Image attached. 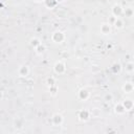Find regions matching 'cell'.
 Instances as JSON below:
<instances>
[{
  "label": "cell",
  "mask_w": 134,
  "mask_h": 134,
  "mask_svg": "<svg viewBox=\"0 0 134 134\" xmlns=\"http://www.w3.org/2000/svg\"><path fill=\"white\" fill-rule=\"evenodd\" d=\"M65 40V34L62 30H54L51 34V41L55 44H61Z\"/></svg>",
  "instance_id": "6da1fadb"
},
{
  "label": "cell",
  "mask_w": 134,
  "mask_h": 134,
  "mask_svg": "<svg viewBox=\"0 0 134 134\" xmlns=\"http://www.w3.org/2000/svg\"><path fill=\"white\" fill-rule=\"evenodd\" d=\"M53 71L55 74H64L66 72V64L63 61H57L53 65Z\"/></svg>",
  "instance_id": "7a4b0ae2"
},
{
  "label": "cell",
  "mask_w": 134,
  "mask_h": 134,
  "mask_svg": "<svg viewBox=\"0 0 134 134\" xmlns=\"http://www.w3.org/2000/svg\"><path fill=\"white\" fill-rule=\"evenodd\" d=\"M111 14L114 18H120L124 15V7L119 3H115L111 8Z\"/></svg>",
  "instance_id": "3957f363"
},
{
  "label": "cell",
  "mask_w": 134,
  "mask_h": 134,
  "mask_svg": "<svg viewBox=\"0 0 134 134\" xmlns=\"http://www.w3.org/2000/svg\"><path fill=\"white\" fill-rule=\"evenodd\" d=\"M91 117V113H90V110H87V109H82L77 112V118L80 121H83V122H86L90 119Z\"/></svg>",
  "instance_id": "277c9868"
},
{
  "label": "cell",
  "mask_w": 134,
  "mask_h": 134,
  "mask_svg": "<svg viewBox=\"0 0 134 134\" xmlns=\"http://www.w3.org/2000/svg\"><path fill=\"white\" fill-rule=\"evenodd\" d=\"M63 122H64V117H63L62 114H60V113L52 114V116H51V124L53 126L59 127V126H62Z\"/></svg>",
  "instance_id": "5b68a950"
},
{
  "label": "cell",
  "mask_w": 134,
  "mask_h": 134,
  "mask_svg": "<svg viewBox=\"0 0 134 134\" xmlns=\"http://www.w3.org/2000/svg\"><path fill=\"white\" fill-rule=\"evenodd\" d=\"M77 98L82 102H86L90 98V92L86 88H81L77 91Z\"/></svg>",
  "instance_id": "8992f818"
},
{
  "label": "cell",
  "mask_w": 134,
  "mask_h": 134,
  "mask_svg": "<svg viewBox=\"0 0 134 134\" xmlns=\"http://www.w3.org/2000/svg\"><path fill=\"white\" fill-rule=\"evenodd\" d=\"M100 34L104 35V36H107V35H110L111 31H112V25L109 23V22H104L100 24Z\"/></svg>",
  "instance_id": "52a82bcc"
},
{
  "label": "cell",
  "mask_w": 134,
  "mask_h": 134,
  "mask_svg": "<svg viewBox=\"0 0 134 134\" xmlns=\"http://www.w3.org/2000/svg\"><path fill=\"white\" fill-rule=\"evenodd\" d=\"M29 72H30V70H29V67L27 65H21L18 68V75L20 77H27Z\"/></svg>",
  "instance_id": "ba28073f"
},
{
  "label": "cell",
  "mask_w": 134,
  "mask_h": 134,
  "mask_svg": "<svg viewBox=\"0 0 134 134\" xmlns=\"http://www.w3.org/2000/svg\"><path fill=\"white\" fill-rule=\"evenodd\" d=\"M121 89H122V91L125 93H128V94L129 93H132L133 90H134V84L132 82H126V83H124Z\"/></svg>",
  "instance_id": "9c48e42d"
},
{
  "label": "cell",
  "mask_w": 134,
  "mask_h": 134,
  "mask_svg": "<svg viewBox=\"0 0 134 134\" xmlns=\"http://www.w3.org/2000/svg\"><path fill=\"white\" fill-rule=\"evenodd\" d=\"M114 113L117 115H122L126 113V109H125L122 103H117L114 105Z\"/></svg>",
  "instance_id": "30bf717a"
},
{
  "label": "cell",
  "mask_w": 134,
  "mask_h": 134,
  "mask_svg": "<svg viewBox=\"0 0 134 134\" xmlns=\"http://www.w3.org/2000/svg\"><path fill=\"white\" fill-rule=\"evenodd\" d=\"M121 103H122V105H124L126 111H131V110L134 108V102H133L131 98H125Z\"/></svg>",
  "instance_id": "8fae6325"
},
{
  "label": "cell",
  "mask_w": 134,
  "mask_h": 134,
  "mask_svg": "<svg viewBox=\"0 0 134 134\" xmlns=\"http://www.w3.org/2000/svg\"><path fill=\"white\" fill-rule=\"evenodd\" d=\"M112 25L114 26L115 29H122L125 27V22H124V20L121 18H115Z\"/></svg>",
  "instance_id": "7c38bea8"
},
{
  "label": "cell",
  "mask_w": 134,
  "mask_h": 134,
  "mask_svg": "<svg viewBox=\"0 0 134 134\" xmlns=\"http://www.w3.org/2000/svg\"><path fill=\"white\" fill-rule=\"evenodd\" d=\"M43 4H44L45 7H47L48 9H52V8H54L59 3H58L57 0H44Z\"/></svg>",
  "instance_id": "4fadbf2b"
},
{
  "label": "cell",
  "mask_w": 134,
  "mask_h": 134,
  "mask_svg": "<svg viewBox=\"0 0 134 134\" xmlns=\"http://www.w3.org/2000/svg\"><path fill=\"white\" fill-rule=\"evenodd\" d=\"M124 16L127 18H132L134 16V8L132 6H127L124 8Z\"/></svg>",
  "instance_id": "5bb4252c"
},
{
  "label": "cell",
  "mask_w": 134,
  "mask_h": 134,
  "mask_svg": "<svg viewBox=\"0 0 134 134\" xmlns=\"http://www.w3.org/2000/svg\"><path fill=\"white\" fill-rule=\"evenodd\" d=\"M121 69H122V67H121V64L119 62H115L111 65V70L113 73H119L121 71Z\"/></svg>",
  "instance_id": "9a60e30c"
},
{
  "label": "cell",
  "mask_w": 134,
  "mask_h": 134,
  "mask_svg": "<svg viewBox=\"0 0 134 134\" xmlns=\"http://www.w3.org/2000/svg\"><path fill=\"white\" fill-rule=\"evenodd\" d=\"M42 42H41V40L39 39V38H37V37H34V38H31L30 40H29V45L35 49L36 47H38L40 44H41Z\"/></svg>",
  "instance_id": "2e32d148"
},
{
  "label": "cell",
  "mask_w": 134,
  "mask_h": 134,
  "mask_svg": "<svg viewBox=\"0 0 134 134\" xmlns=\"http://www.w3.org/2000/svg\"><path fill=\"white\" fill-rule=\"evenodd\" d=\"M125 70L128 73L134 72V62H131V61L130 62H127L126 65H125Z\"/></svg>",
  "instance_id": "e0dca14e"
},
{
  "label": "cell",
  "mask_w": 134,
  "mask_h": 134,
  "mask_svg": "<svg viewBox=\"0 0 134 134\" xmlns=\"http://www.w3.org/2000/svg\"><path fill=\"white\" fill-rule=\"evenodd\" d=\"M45 50H46V46H45L43 43H41L38 47L35 48V51H36L37 54H43V53L45 52Z\"/></svg>",
  "instance_id": "ac0fdd59"
},
{
  "label": "cell",
  "mask_w": 134,
  "mask_h": 134,
  "mask_svg": "<svg viewBox=\"0 0 134 134\" xmlns=\"http://www.w3.org/2000/svg\"><path fill=\"white\" fill-rule=\"evenodd\" d=\"M46 85H47L48 88H49V87H52V86H54V85H57V81H55V79H54L53 76H49V77H47V79H46Z\"/></svg>",
  "instance_id": "d6986e66"
},
{
  "label": "cell",
  "mask_w": 134,
  "mask_h": 134,
  "mask_svg": "<svg viewBox=\"0 0 134 134\" xmlns=\"http://www.w3.org/2000/svg\"><path fill=\"white\" fill-rule=\"evenodd\" d=\"M14 127L17 129V130H21L22 128H23V119H21V118H17V119H15V121H14Z\"/></svg>",
  "instance_id": "ffe728a7"
},
{
  "label": "cell",
  "mask_w": 134,
  "mask_h": 134,
  "mask_svg": "<svg viewBox=\"0 0 134 134\" xmlns=\"http://www.w3.org/2000/svg\"><path fill=\"white\" fill-rule=\"evenodd\" d=\"M90 113H91V116L92 117H98L100 115V109L98 108H93L92 110H90Z\"/></svg>",
  "instance_id": "44dd1931"
},
{
  "label": "cell",
  "mask_w": 134,
  "mask_h": 134,
  "mask_svg": "<svg viewBox=\"0 0 134 134\" xmlns=\"http://www.w3.org/2000/svg\"><path fill=\"white\" fill-rule=\"evenodd\" d=\"M48 89H49V92H50V94L52 96H55L57 95V93H58V86L57 85H54L52 87H49Z\"/></svg>",
  "instance_id": "7402d4cb"
},
{
  "label": "cell",
  "mask_w": 134,
  "mask_h": 134,
  "mask_svg": "<svg viewBox=\"0 0 134 134\" xmlns=\"http://www.w3.org/2000/svg\"><path fill=\"white\" fill-rule=\"evenodd\" d=\"M112 98H113L112 94H109V93H108V94H106V95H105V100H106V102H111V100H112Z\"/></svg>",
  "instance_id": "603a6c76"
},
{
  "label": "cell",
  "mask_w": 134,
  "mask_h": 134,
  "mask_svg": "<svg viewBox=\"0 0 134 134\" xmlns=\"http://www.w3.org/2000/svg\"><path fill=\"white\" fill-rule=\"evenodd\" d=\"M34 1H36V2H39V3H40V2H44V0H34Z\"/></svg>",
  "instance_id": "cb8c5ba5"
},
{
  "label": "cell",
  "mask_w": 134,
  "mask_h": 134,
  "mask_svg": "<svg viewBox=\"0 0 134 134\" xmlns=\"http://www.w3.org/2000/svg\"><path fill=\"white\" fill-rule=\"evenodd\" d=\"M58 1V3H62V2H64L65 0H57Z\"/></svg>",
  "instance_id": "d4e9b609"
}]
</instances>
